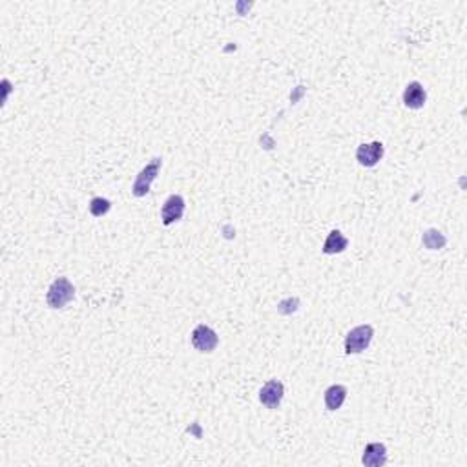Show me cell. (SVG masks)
<instances>
[{
    "label": "cell",
    "mask_w": 467,
    "mask_h": 467,
    "mask_svg": "<svg viewBox=\"0 0 467 467\" xmlns=\"http://www.w3.org/2000/svg\"><path fill=\"white\" fill-rule=\"evenodd\" d=\"M75 298V287L71 285L68 277H57L48 288L46 294V303L49 309H62Z\"/></svg>",
    "instance_id": "1"
},
{
    "label": "cell",
    "mask_w": 467,
    "mask_h": 467,
    "mask_svg": "<svg viewBox=\"0 0 467 467\" xmlns=\"http://www.w3.org/2000/svg\"><path fill=\"white\" fill-rule=\"evenodd\" d=\"M349 247V239L343 236L340 230H332L329 236H327L325 243H323V254L327 255H336L345 252V249Z\"/></svg>",
    "instance_id": "11"
},
{
    "label": "cell",
    "mask_w": 467,
    "mask_h": 467,
    "mask_svg": "<svg viewBox=\"0 0 467 467\" xmlns=\"http://www.w3.org/2000/svg\"><path fill=\"white\" fill-rule=\"evenodd\" d=\"M186 210L185 199L179 196V194H172V196L164 201L163 208H161V221H163L164 227H170V225L177 223L179 219H183Z\"/></svg>",
    "instance_id": "5"
},
{
    "label": "cell",
    "mask_w": 467,
    "mask_h": 467,
    "mask_svg": "<svg viewBox=\"0 0 467 467\" xmlns=\"http://www.w3.org/2000/svg\"><path fill=\"white\" fill-rule=\"evenodd\" d=\"M110 210H112V203L108 199H104V197H93L90 201V214L93 218H103Z\"/></svg>",
    "instance_id": "13"
},
{
    "label": "cell",
    "mask_w": 467,
    "mask_h": 467,
    "mask_svg": "<svg viewBox=\"0 0 467 467\" xmlns=\"http://www.w3.org/2000/svg\"><path fill=\"white\" fill-rule=\"evenodd\" d=\"M375 338V327L365 323L351 329L345 336V353L347 354H359L364 353L365 349L369 347L370 342Z\"/></svg>",
    "instance_id": "2"
},
{
    "label": "cell",
    "mask_w": 467,
    "mask_h": 467,
    "mask_svg": "<svg viewBox=\"0 0 467 467\" xmlns=\"http://www.w3.org/2000/svg\"><path fill=\"white\" fill-rule=\"evenodd\" d=\"M422 243H424L425 249L440 250V249H444V247H446L447 238L440 232V230L429 229V230H425L424 236H422Z\"/></svg>",
    "instance_id": "12"
},
{
    "label": "cell",
    "mask_w": 467,
    "mask_h": 467,
    "mask_svg": "<svg viewBox=\"0 0 467 467\" xmlns=\"http://www.w3.org/2000/svg\"><path fill=\"white\" fill-rule=\"evenodd\" d=\"M161 166H163V159L153 157L152 161L137 174L136 181H134V186H131V194L136 197L148 196V192L152 188V183L157 179Z\"/></svg>",
    "instance_id": "3"
},
{
    "label": "cell",
    "mask_w": 467,
    "mask_h": 467,
    "mask_svg": "<svg viewBox=\"0 0 467 467\" xmlns=\"http://www.w3.org/2000/svg\"><path fill=\"white\" fill-rule=\"evenodd\" d=\"M362 464L365 467H381L387 464V447L380 442H370L365 446Z\"/></svg>",
    "instance_id": "9"
},
{
    "label": "cell",
    "mask_w": 467,
    "mask_h": 467,
    "mask_svg": "<svg viewBox=\"0 0 467 467\" xmlns=\"http://www.w3.org/2000/svg\"><path fill=\"white\" fill-rule=\"evenodd\" d=\"M347 394L349 391L345 386L336 383V386L329 387L325 391V396H323L327 411H338V409H342V405L345 403V400H347Z\"/></svg>",
    "instance_id": "10"
},
{
    "label": "cell",
    "mask_w": 467,
    "mask_h": 467,
    "mask_svg": "<svg viewBox=\"0 0 467 467\" xmlns=\"http://www.w3.org/2000/svg\"><path fill=\"white\" fill-rule=\"evenodd\" d=\"M425 101H427V92L425 88L420 84L418 81L409 82L405 90H403V104L407 106L409 110H420L425 106Z\"/></svg>",
    "instance_id": "8"
},
{
    "label": "cell",
    "mask_w": 467,
    "mask_h": 467,
    "mask_svg": "<svg viewBox=\"0 0 467 467\" xmlns=\"http://www.w3.org/2000/svg\"><path fill=\"white\" fill-rule=\"evenodd\" d=\"M192 345L196 351L203 354H210L216 351V347L219 345V336L218 332L214 331L212 327L205 325V323H199V325L194 329L192 332Z\"/></svg>",
    "instance_id": "4"
},
{
    "label": "cell",
    "mask_w": 467,
    "mask_h": 467,
    "mask_svg": "<svg viewBox=\"0 0 467 467\" xmlns=\"http://www.w3.org/2000/svg\"><path fill=\"white\" fill-rule=\"evenodd\" d=\"M383 155H386V148H383V144L380 141L359 144L358 150H356V161L362 166H365V168L376 166L383 159Z\"/></svg>",
    "instance_id": "6"
},
{
    "label": "cell",
    "mask_w": 467,
    "mask_h": 467,
    "mask_svg": "<svg viewBox=\"0 0 467 467\" xmlns=\"http://www.w3.org/2000/svg\"><path fill=\"white\" fill-rule=\"evenodd\" d=\"M283 396H285V386L279 380L266 381L260 391V402L266 409H277L281 405Z\"/></svg>",
    "instance_id": "7"
}]
</instances>
